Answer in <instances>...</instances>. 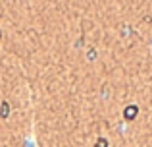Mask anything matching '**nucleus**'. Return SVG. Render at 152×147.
<instances>
[{
  "mask_svg": "<svg viewBox=\"0 0 152 147\" xmlns=\"http://www.w3.org/2000/svg\"><path fill=\"white\" fill-rule=\"evenodd\" d=\"M96 147H108V141L106 140H98L96 141Z\"/></svg>",
  "mask_w": 152,
  "mask_h": 147,
  "instance_id": "obj_3",
  "label": "nucleus"
},
{
  "mask_svg": "<svg viewBox=\"0 0 152 147\" xmlns=\"http://www.w3.org/2000/svg\"><path fill=\"white\" fill-rule=\"evenodd\" d=\"M0 114H2V116H8V105H6V103L0 106Z\"/></svg>",
  "mask_w": 152,
  "mask_h": 147,
  "instance_id": "obj_2",
  "label": "nucleus"
},
{
  "mask_svg": "<svg viewBox=\"0 0 152 147\" xmlns=\"http://www.w3.org/2000/svg\"><path fill=\"white\" fill-rule=\"evenodd\" d=\"M135 116H137V106H127L125 109V118L131 120V118H135Z\"/></svg>",
  "mask_w": 152,
  "mask_h": 147,
  "instance_id": "obj_1",
  "label": "nucleus"
}]
</instances>
